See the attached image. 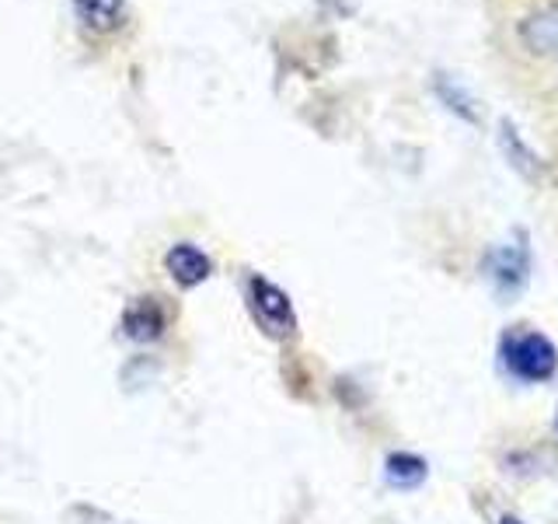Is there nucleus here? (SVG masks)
<instances>
[{
    "instance_id": "1",
    "label": "nucleus",
    "mask_w": 558,
    "mask_h": 524,
    "mask_svg": "<svg viewBox=\"0 0 558 524\" xmlns=\"http://www.w3.org/2000/svg\"><path fill=\"white\" fill-rule=\"evenodd\" d=\"M499 357L506 364L517 381H527V384H541L555 378L558 371V349L555 343L545 336V332H534V329H510L506 336L499 340Z\"/></svg>"
},
{
    "instance_id": "2",
    "label": "nucleus",
    "mask_w": 558,
    "mask_h": 524,
    "mask_svg": "<svg viewBox=\"0 0 558 524\" xmlns=\"http://www.w3.org/2000/svg\"><path fill=\"white\" fill-rule=\"evenodd\" d=\"M248 308L255 314V322L262 332H269L272 340H290L296 332V311L290 305V297L279 290L272 279L252 276L248 279Z\"/></svg>"
},
{
    "instance_id": "3",
    "label": "nucleus",
    "mask_w": 558,
    "mask_h": 524,
    "mask_svg": "<svg viewBox=\"0 0 558 524\" xmlns=\"http://www.w3.org/2000/svg\"><path fill=\"white\" fill-rule=\"evenodd\" d=\"M517 39L527 57L558 63V4H545V8L531 11L517 25Z\"/></svg>"
},
{
    "instance_id": "4",
    "label": "nucleus",
    "mask_w": 558,
    "mask_h": 524,
    "mask_svg": "<svg viewBox=\"0 0 558 524\" xmlns=\"http://www.w3.org/2000/svg\"><path fill=\"white\" fill-rule=\"evenodd\" d=\"M485 270H488V279H493V284L502 294L523 290V284H527V273H531V252H527V245H499V249L488 252Z\"/></svg>"
},
{
    "instance_id": "5",
    "label": "nucleus",
    "mask_w": 558,
    "mask_h": 524,
    "mask_svg": "<svg viewBox=\"0 0 558 524\" xmlns=\"http://www.w3.org/2000/svg\"><path fill=\"white\" fill-rule=\"evenodd\" d=\"M168 329V311L157 297H136V301L122 311V332L133 343H154L161 340Z\"/></svg>"
},
{
    "instance_id": "6",
    "label": "nucleus",
    "mask_w": 558,
    "mask_h": 524,
    "mask_svg": "<svg viewBox=\"0 0 558 524\" xmlns=\"http://www.w3.org/2000/svg\"><path fill=\"white\" fill-rule=\"evenodd\" d=\"M165 270L171 273L174 284L199 287L203 279H209V273H214V262H209V255L203 249H196L192 241H179V245H171V249H168Z\"/></svg>"
},
{
    "instance_id": "7",
    "label": "nucleus",
    "mask_w": 558,
    "mask_h": 524,
    "mask_svg": "<svg viewBox=\"0 0 558 524\" xmlns=\"http://www.w3.org/2000/svg\"><path fill=\"white\" fill-rule=\"evenodd\" d=\"M70 8H74L81 28L92 35H112L130 17L126 0H70Z\"/></svg>"
},
{
    "instance_id": "8",
    "label": "nucleus",
    "mask_w": 558,
    "mask_h": 524,
    "mask_svg": "<svg viewBox=\"0 0 558 524\" xmlns=\"http://www.w3.org/2000/svg\"><path fill=\"white\" fill-rule=\"evenodd\" d=\"M384 476H388V483L395 489H415L426 483L429 465L418 458V454L395 451V454H388V462H384Z\"/></svg>"
},
{
    "instance_id": "9",
    "label": "nucleus",
    "mask_w": 558,
    "mask_h": 524,
    "mask_svg": "<svg viewBox=\"0 0 558 524\" xmlns=\"http://www.w3.org/2000/svg\"><path fill=\"white\" fill-rule=\"evenodd\" d=\"M84 521H77V524H126V521H116V517H109V514H101V511H87L84 507Z\"/></svg>"
},
{
    "instance_id": "10",
    "label": "nucleus",
    "mask_w": 558,
    "mask_h": 524,
    "mask_svg": "<svg viewBox=\"0 0 558 524\" xmlns=\"http://www.w3.org/2000/svg\"><path fill=\"white\" fill-rule=\"evenodd\" d=\"M499 524H523L520 517H513V514H506V517H499Z\"/></svg>"
}]
</instances>
